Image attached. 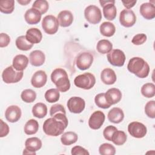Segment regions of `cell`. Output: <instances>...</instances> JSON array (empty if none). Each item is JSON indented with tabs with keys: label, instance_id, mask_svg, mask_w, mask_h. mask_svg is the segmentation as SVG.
<instances>
[{
	"label": "cell",
	"instance_id": "21",
	"mask_svg": "<svg viewBox=\"0 0 155 155\" xmlns=\"http://www.w3.org/2000/svg\"><path fill=\"white\" fill-rule=\"evenodd\" d=\"M59 24L62 27H69L73 21V15L69 10H62L58 15Z\"/></svg>",
	"mask_w": 155,
	"mask_h": 155
},
{
	"label": "cell",
	"instance_id": "3",
	"mask_svg": "<svg viewBox=\"0 0 155 155\" xmlns=\"http://www.w3.org/2000/svg\"><path fill=\"white\" fill-rule=\"evenodd\" d=\"M51 80L57 89L61 92H65L70 88V82L67 73L63 68L54 69L51 74Z\"/></svg>",
	"mask_w": 155,
	"mask_h": 155
},
{
	"label": "cell",
	"instance_id": "25",
	"mask_svg": "<svg viewBox=\"0 0 155 155\" xmlns=\"http://www.w3.org/2000/svg\"><path fill=\"white\" fill-rule=\"evenodd\" d=\"M28 58L24 54H18L13 59L12 66L18 71H23L27 67Z\"/></svg>",
	"mask_w": 155,
	"mask_h": 155
},
{
	"label": "cell",
	"instance_id": "20",
	"mask_svg": "<svg viewBox=\"0 0 155 155\" xmlns=\"http://www.w3.org/2000/svg\"><path fill=\"white\" fill-rule=\"evenodd\" d=\"M29 61L31 65L35 67L41 66L45 61V54L41 50H34L30 53Z\"/></svg>",
	"mask_w": 155,
	"mask_h": 155
},
{
	"label": "cell",
	"instance_id": "34",
	"mask_svg": "<svg viewBox=\"0 0 155 155\" xmlns=\"http://www.w3.org/2000/svg\"><path fill=\"white\" fill-rule=\"evenodd\" d=\"M44 97L45 100L50 103H54L59 101L60 93L57 88H51L46 91Z\"/></svg>",
	"mask_w": 155,
	"mask_h": 155
},
{
	"label": "cell",
	"instance_id": "16",
	"mask_svg": "<svg viewBox=\"0 0 155 155\" xmlns=\"http://www.w3.org/2000/svg\"><path fill=\"white\" fill-rule=\"evenodd\" d=\"M47 81V76L43 70L36 71L31 79V84L35 88H41L44 86Z\"/></svg>",
	"mask_w": 155,
	"mask_h": 155
},
{
	"label": "cell",
	"instance_id": "10",
	"mask_svg": "<svg viewBox=\"0 0 155 155\" xmlns=\"http://www.w3.org/2000/svg\"><path fill=\"white\" fill-rule=\"evenodd\" d=\"M128 131L131 136L135 138H142L147 134V128L142 123L134 121L128 124Z\"/></svg>",
	"mask_w": 155,
	"mask_h": 155
},
{
	"label": "cell",
	"instance_id": "1",
	"mask_svg": "<svg viewBox=\"0 0 155 155\" xmlns=\"http://www.w3.org/2000/svg\"><path fill=\"white\" fill-rule=\"evenodd\" d=\"M68 126L66 114L59 113L46 119L43 124V131L48 136H58L63 133Z\"/></svg>",
	"mask_w": 155,
	"mask_h": 155
},
{
	"label": "cell",
	"instance_id": "39",
	"mask_svg": "<svg viewBox=\"0 0 155 155\" xmlns=\"http://www.w3.org/2000/svg\"><path fill=\"white\" fill-rule=\"evenodd\" d=\"M94 102L96 105L98 107L101 108L107 109L111 107V105L108 103V102L105 99L104 93L97 94L94 97Z\"/></svg>",
	"mask_w": 155,
	"mask_h": 155
},
{
	"label": "cell",
	"instance_id": "23",
	"mask_svg": "<svg viewBox=\"0 0 155 155\" xmlns=\"http://www.w3.org/2000/svg\"><path fill=\"white\" fill-rule=\"evenodd\" d=\"M107 117L110 122L114 124H119L123 120L124 113L121 108L114 107L109 111Z\"/></svg>",
	"mask_w": 155,
	"mask_h": 155
},
{
	"label": "cell",
	"instance_id": "8",
	"mask_svg": "<svg viewBox=\"0 0 155 155\" xmlns=\"http://www.w3.org/2000/svg\"><path fill=\"white\" fill-rule=\"evenodd\" d=\"M108 61L113 66L122 67L125 61V55L123 51L119 49H114L107 53Z\"/></svg>",
	"mask_w": 155,
	"mask_h": 155
},
{
	"label": "cell",
	"instance_id": "4",
	"mask_svg": "<svg viewBox=\"0 0 155 155\" xmlns=\"http://www.w3.org/2000/svg\"><path fill=\"white\" fill-rule=\"evenodd\" d=\"M96 83V78L91 73H85L77 76L74 80V85L80 88L90 90L92 88Z\"/></svg>",
	"mask_w": 155,
	"mask_h": 155
},
{
	"label": "cell",
	"instance_id": "14",
	"mask_svg": "<svg viewBox=\"0 0 155 155\" xmlns=\"http://www.w3.org/2000/svg\"><path fill=\"white\" fill-rule=\"evenodd\" d=\"M105 116L104 113L97 110L92 113L88 120V126L93 130H98L103 125Z\"/></svg>",
	"mask_w": 155,
	"mask_h": 155
},
{
	"label": "cell",
	"instance_id": "33",
	"mask_svg": "<svg viewBox=\"0 0 155 155\" xmlns=\"http://www.w3.org/2000/svg\"><path fill=\"white\" fill-rule=\"evenodd\" d=\"M127 139V136L124 131L117 130L112 136L111 141L116 145H122L125 143Z\"/></svg>",
	"mask_w": 155,
	"mask_h": 155
},
{
	"label": "cell",
	"instance_id": "5",
	"mask_svg": "<svg viewBox=\"0 0 155 155\" xmlns=\"http://www.w3.org/2000/svg\"><path fill=\"white\" fill-rule=\"evenodd\" d=\"M23 75V71H18L12 65H10L2 71V78L6 84H13L19 82L22 79Z\"/></svg>",
	"mask_w": 155,
	"mask_h": 155
},
{
	"label": "cell",
	"instance_id": "45",
	"mask_svg": "<svg viewBox=\"0 0 155 155\" xmlns=\"http://www.w3.org/2000/svg\"><path fill=\"white\" fill-rule=\"evenodd\" d=\"M71 153L72 155H89V152L81 146H75L72 148Z\"/></svg>",
	"mask_w": 155,
	"mask_h": 155
},
{
	"label": "cell",
	"instance_id": "15",
	"mask_svg": "<svg viewBox=\"0 0 155 155\" xmlns=\"http://www.w3.org/2000/svg\"><path fill=\"white\" fill-rule=\"evenodd\" d=\"M22 113L21 108L17 105H10L7 107L5 112V119L10 122L14 123L19 120Z\"/></svg>",
	"mask_w": 155,
	"mask_h": 155
},
{
	"label": "cell",
	"instance_id": "9",
	"mask_svg": "<svg viewBox=\"0 0 155 155\" xmlns=\"http://www.w3.org/2000/svg\"><path fill=\"white\" fill-rule=\"evenodd\" d=\"M101 5L103 8V15L105 19L108 21H113L116 17L117 10L114 5L115 1H99Z\"/></svg>",
	"mask_w": 155,
	"mask_h": 155
},
{
	"label": "cell",
	"instance_id": "32",
	"mask_svg": "<svg viewBox=\"0 0 155 155\" xmlns=\"http://www.w3.org/2000/svg\"><path fill=\"white\" fill-rule=\"evenodd\" d=\"M15 44L17 48L19 50L22 51L29 50L32 48L33 45V44H31L27 40L25 36H18L16 39Z\"/></svg>",
	"mask_w": 155,
	"mask_h": 155
},
{
	"label": "cell",
	"instance_id": "24",
	"mask_svg": "<svg viewBox=\"0 0 155 155\" xmlns=\"http://www.w3.org/2000/svg\"><path fill=\"white\" fill-rule=\"evenodd\" d=\"M27 40L31 44H38L42 38V34L41 30L37 28H31L26 32Z\"/></svg>",
	"mask_w": 155,
	"mask_h": 155
},
{
	"label": "cell",
	"instance_id": "44",
	"mask_svg": "<svg viewBox=\"0 0 155 155\" xmlns=\"http://www.w3.org/2000/svg\"><path fill=\"white\" fill-rule=\"evenodd\" d=\"M59 113H62L66 114L65 108L62 105L59 104H54L51 107L50 110V114L51 117Z\"/></svg>",
	"mask_w": 155,
	"mask_h": 155
},
{
	"label": "cell",
	"instance_id": "46",
	"mask_svg": "<svg viewBox=\"0 0 155 155\" xmlns=\"http://www.w3.org/2000/svg\"><path fill=\"white\" fill-rule=\"evenodd\" d=\"M10 42V36L4 33L0 34V47L3 48L8 46Z\"/></svg>",
	"mask_w": 155,
	"mask_h": 155
},
{
	"label": "cell",
	"instance_id": "27",
	"mask_svg": "<svg viewBox=\"0 0 155 155\" xmlns=\"http://www.w3.org/2000/svg\"><path fill=\"white\" fill-rule=\"evenodd\" d=\"M32 113L37 118H44L47 114V105L42 102L36 103L32 108Z\"/></svg>",
	"mask_w": 155,
	"mask_h": 155
},
{
	"label": "cell",
	"instance_id": "6",
	"mask_svg": "<svg viewBox=\"0 0 155 155\" xmlns=\"http://www.w3.org/2000/svg\"><path fill=\"white\" fill-rule=\"evenodd\" d=\"M84 16L86 20L92 24H97L102 19L101 11L98 7L94 5H90L85 8Z\"/></svg>",
	"mask_w": 155,
	"mask_h": 155
},
{
	"label": "cell",
	"instance_id": "7",
	"mask_svg": "<svg viewBox=\"0 0 155 155\" xmlns=\"http://www.w3.org/2000/svg\"><path fill=\"white\" fill-rule=\"evenodd\" d=\"M59 25L58 19L53 15L45 16L42 21V27L44 31L48 35L55 34L58 30Z\"/></svg>",
	"mask_w": 155,
	"mask_h": 155
},
{
	"label": "cell",
	"instance_id": "35",
	"mask_svg": "<svg viewBox=\"0 0 155 155\" xmlns=\"http://www.w3.org/2000/svg\"><path fill=\"white\" fill-rule=\"evenodd\" d=\"M15 8V1L2 0L0 1V11L5 14L12 13Z\"/></svg>",
	"mask_w": 155,
	"mask_h": 155
},
{
	"label": "cell",
	"instance_id": "37",
	"mask_svg": "<svg viewBox=\"0 0 155 155\" xmlns=\"http://www.w3.org/2000/svg\"><path fill=\"white\" fill-rule=\"evenodd\" d=\"M21 97L22 100L26 103H31L36 98V93L31 89H25L21 93Z\"/></svg>",
	"mask_w": 155,
	"mask_h": 155
},
{
	"label": "cell",
	"instance_id": "47",
	"mask_svg": "<svg viewBox=\"0 0 155 155\" xmlns=\"http://www.w3.org/2000/svg\"><path fill=\"white\" fill-rule=\"evenodd\" d=\"M0 124H1L0 137H3L6 136L8 134V133H9V127L2 119H0Z\"/></svg>",
	"mask_w": 155,
	"mask_h": 155
},
{
	"label": "cell",
	"instance_id": "22",
	"mask_svg": "<svg viewBox=\"0 0 155 155\" xmlns=\"http://www.w3.org/2000/svg\"><path fill=\"white\" fill-rule=\"evenodd\" d=\"M102 82L106 85H112L115 83L117 79L114 71L110 68L104 69L101 73Z\"/></svg>",
	"mask_w": 155,
	"mask_h": 155
},
{
	"label": "cell",
	"instance_id": "28",
	"mask_svg": "<svg viewBox=\"0 0 155 155\" xmlns=\"http://www.w3.org/2000/svg\"><path fill=\"white\" fill-rule=\"evenodd\" d=\"M99 30L102 35L106 37H111L115 33L116 27L110 22H104L101 24Z\"/></svg>",
	"mask_w": 155,
	"mask_h": 155
},
{
	"label": "cell",
	"instance_id": "48",
	"mask_svg": "<svg viewBox=\"0 0 155 155\" xmlns=\"http://www.w3.org/2000/svg\"><path fill=\"white\" fill-rule=\"evenodd\" d=\"M122 4H124V6L127 9H130L134 6V5L136 4V1H122Z\"/></svg>",
	"mask_w": 155,
	"mask_h": 155
},
{
	"label": "cell",
	"instance_id": "38",
	"mask_svg": "<svg viewBox=\"0 0 155 155\" xmlns=\"http://www.w3.org/2000/svg\"><path fill=\"white\" fill-rule=\"evenodd\" d=\"M32 8L36 9L42 15L45 13L48 10L49 4L45 0H36L33 2Z\"/></svg>",
	"mask_w": 155,
	"mask_h": 155
},
{
	"label": "cell",
	"instance_id": "12",
	"mask_svg": "<svg viewBox=\"0 0 155 155\" xmlns=\"http://www.w3.org/2000/svg\"><path fill=\"white\" fill-rule=\"evenodd\" d=\"M67 106L71 113L79 114L84 111L85 107V102L84 99L80 97L74 96L68 99Z\"/></svg>",
	"mask_w": 155,
	"mask_h": 155
},
{
	"label": "cell",
	"instance_id": "31",
	"mask_svg": "<svg viewBox=\"0 0 155 155\" xmlns=\"http://www.w3.org/2000/svg\"><path fill=\"white\" fill-rule=\"evenodd\" d=\"M39 129V124L36 120L30 119L28 120L24 125V133L27 135L35 134L37 133Z\"/></svg>",
	"mask_w": 155,
	"mask_h": 155
},
{
	"label": "cell",
	"instance_id": "18",
	"mask_svg": "<svg viewBox=\"0 0 155 155\" xmlns=\"http://www.w3.org/2000/svg\"><path fill=\"white\" fill-rule=\"evenodd\" d=\"M105 97L111 105L118 103L122 99L121 91L116 88H111L107 91L105 93Z\"/></svg>",
	"mask_w": 155,
	"mask_h": 155
},
{
	"label": "cell",
	"instance_id": "42",
	"mask_svg": "<svg viewBox=\"0 0 155 155\" xmlns=\"http://www.w3.org/2000/svg\"><path fill=\"white\" fill-rule=\"evenodd\" d=\"M117 129L116 127L113 125H108L107 127L105 128L103 131V135L104 138L109 141H111V137L112 136L115 131H116Z\"/></svg>",
	"mask_w": 155,
	"mask_h": 155
},
{
	"label": "cell",
	"instance_id": "40",
	"mask_svg": "<svg viewBox=\"0 0 155 155\" xmlns=\"http://www.w3.org/2000/svg\"><path fill=\"white\" fill-rule=\"evenodd\" d=\"M99 152L101 155H114L116 153V149L111 144L104 143L100 145Z\"/></svg>",
	"mask_w": 155,
	"mask_h": 155
},
{
	"label": "cell",
	"instance_id": "43",
	"mask_svg": "<svg viewBox=\"0 0 155 155\" xmlns=\"http://www.w3.org/2000/svg\"><path fill=\"white\" fill-rule=\"evenodd\" d=\"M147 35L144 33H139L134 36L131 40V42L136 45L143 44L147 41Z\"/></svg>",
	"mask_w": 155,
	"mask_h": 155
},
{
	"label": "cell",
	"instance_id": "13",
	"mask_svg": "<svg viewBox=\"0 0 155 155\" xmlns=\"http://www.w3.org/2000/svg\"><path fill=\"white\" fill-rule=\"evenodd\" d=\"M136 16L134 12L130 9H124L120 13L119 22L125 27H131L134 25Z\"/></svg>",
	"mask_w": 155,
	"mask_h": 155
},
{
	"label": "cell",
	"instance_id": "26",
	"mask_svg": "<svg viewBox=\"0 0 155 155\" xmlns=\"http://www.w3.org/2000/svg\"><path fill=\"white\" fill-rule=\"evenodd\" d=\"M25 149L36 154V151L40 150L42 147V142L38 137H30L25 140Z\"/></svg>",
	"mask_w": 155,
	"mask_h": 155
},
{
	"label": "cell",
	"instance_id": "41",
	"mask_svg": "<svg viewBox=\"0 0 155 155\" xmlns=\"http://www.w3.org/2000/svg\"><path fill=\"white\" fill-rule=\"evenodd\" d=\"M145 113L148 117L154 119L155 117V101H148L145 106Z\"/></svg>",
	"mask_w": 155,
	"mask_h": 155
},
{
	"label": "cell",
	"instance_id": "11",
	"mask_svg": "<svg viewBox=\"0 0 155 155\" xmlns=\"http://www.w3.org/2000/svg\"><path fill=\"white\" fill-rule=\"evenodd\" d=\"M93 62V56L89 52H82L79 54L76 59L77 67L81 70L88 69Z\"/></svg>",
	"mask_w": 155,
	"mask_h": 155
},
{
	"label": "cell",
	"instance_id": "49",
	"mask_svg": "<svg viewBox=\"0 0 155 155\" xmlns=\"http://www.w3.org/2000/svg\"><path fill=\"white\" fill-rule=\"evenodd\" d=\"M31 2V0H18V2L22 5H26Z\"/></svg>",
	"mask_w": 155,
	"mask_h": 155
},
{
	"label": "cell",
	"instance_id": "30",
	"mask_svg": "<svg viewBox=\"0 0 155 155\" xmlns=\"http://www.w3.org/2000/svg\"><path fill=\"white\" fill-rule=\"evenodd\" d=\"M113 44L107 39H101L98 41L96 49L101 54H107L112 50Z\"/></svg>",
	"mask_w": 155,
	"mask_h": 155
},
{
	"label": "cell",
	"instance_id": "2",
	"mask_svg": "<svg viewBox=\"0 0 155 155\" xmlns=\"http://www.w3.org/2000/svg\"><path fill=\"white\" fill-rule=\"evenodd\" d=\"M128 70L139 78H147L150 73L148 64L142 58L133 57L131 58L127 65Z\"/></svg>",
	"mask_w": 155,
	"mask_h": 155
},
{
	"label": "cell",
	"instance_id": "36",
	"mask_svg": "<svg viewBox=\"0 0 155 155\" xmlns=\"http://www.w3.org/2000/svg\"><path fill=\"white\" fill-rule=\"evenodd\" d=\"M142 94L147 98H151L155 95V85L153 83H146L141 87Z\"/></svg>",
	"mask_w": 155,
	"mask_h": 155
},
{
	"label": "cell",
	"instance_id": "29",
	"mask_svg": "<svg viewBox=\"0 0 155 155\" xmlns=\"http://www.w3.org/2000/svg\"><path fill=\"white\" fill-rule=\"evenodd\" d=\"M78 134L73 131H67L64 133L61 137V141L64 145H70L76 143L78 140Z\"/></svg>",
	"mask_w": 155,
	"mask_h": 155
},
{
	"label": "cell",
	"instance_id": "19",
	"mask_svg": "<svg viewBox=\"0 0 155 155\" xmlns=\"http://www.w3.org/2000/svg\"><path fill=\"white\" fill-rule=\"evenodd\" d=\"M41 13L34 8L28 9L24 15V19L28 24H36L41 19Z\"/></svg>",
	"mask_w": 155,
	"mask_h": 155
},
{
	"label": "cell",
	"instance_id": "17",
	"mask_svg": "<svg viewBox=\"0 0 155 155\" xmlns=\"http://www.w3.org/2000/svg\"><path fill=\"white\" fill-rule=\"evenodd\" d=\"M139 12L146 19H153L155 17V6L151 2L143 3L140 6Z\"/></svg>",
	"mask_w": 155,
	"mask_h": 155
}]
</instances>
